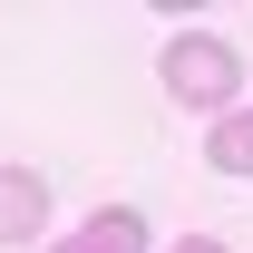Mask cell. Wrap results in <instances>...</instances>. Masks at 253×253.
Wrapping results in <instances>:
<instances>
[{"instance_id":"1","label":"cell","mask_w":253,"mask_h":253,"mask_svg":"<svg viewBox=\"0 0 253 253\" xmlns=\"http://www.w3.org/2000/svg\"><path fill=\"white\" fill-rule=\"evenodd\" d=\"M166 97L175 107H195V117H234V97H244V49L214 30H175L166 39V59H156Z\"/></svg>"},{"instance_id":"2","label":"cell","mask_w":253,"mask_h":253,"mask_svg":"<svg viewBox=\"0 0 253 253\" xmlns=\"http://www.w3.org/2000/svg\"><path fill=\"white\" fill-rule=\"evenodd\" d=\"M39 234H49V175L0 166V244H39Z\"/></svg>"},{"instance_id":"3","label":"cell","mask_w":253,"mask_h":253,"mask_svg":"<svg viewBox=\"0 0 253 253\" xmlns=\"http://www.w3.org/2000/svg\"><path fill=\"white\" fill-rule=\"evenodd\" d=\"M49 253H146V214L136 205H97L78 234H59Z\"/></svg>"},{"instance_id":"4","label":"cell","mask_w":253,"mask_h":253,"mask_svg":"<svg viewBox=\"0 0 253 253\" xmlns=\"http://www.w3.org/2000/svg\"><path fill=\"white\" fill-rule=\"evenodd\" d=\"M205 156H214V175L253 185V107H234V117H214V126H205Z\"/></svg>"},{"instance_id":"5","label":"cell","mask_w":253,"mask_h":253,"mask_svg":"<svg viewBox=\"0 0 253 253\" xmlns=\"http://www.w3.org/2000/svg\"><path fill=\"white\" fill-rule=\"evenodd\" d=\"M175 253H234V244H224V234H185Z\"/></svg>"}]
</instances>
